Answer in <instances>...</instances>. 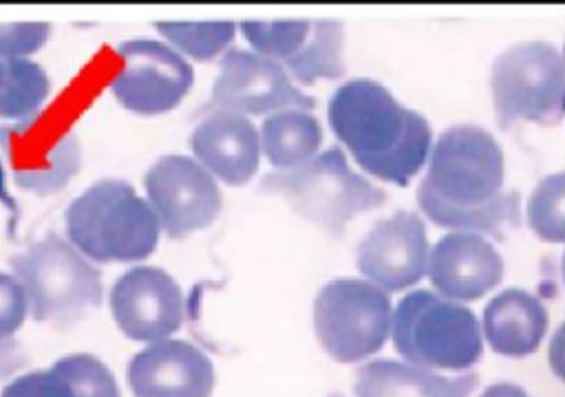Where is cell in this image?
<instances>
[{
  "instance_id": "obj_1",
  "label": "cell",
  "mask_w": 565,
  "mask_h": 397,
  "mask_svg": "<svg viewBox=\"0 0 565 397\" xmlns=\"http://www.w3.org/2000/svg\"><path fill=\"white\" fill-rule=\"evenodd\" d=\"M417 203L439 227L503 240L521 223L519 190H503V152L479 126H450L437 139Z\"/></svg>"
},
{
  "instance_id": "obj_2",
  "label": "cell",
  "mask_w": 565,
  "mask_h": 397,
  "mask_svg": "<svg viewBox=\"0 0 565 397\" xmlns=\"http://www.w3.org/2000/svg\"><path fill=\"white\" fill-rule=\"evenodd\" d=\"M329 124L362 170L395 185H406L430 152L426 117L375 79L344 82L329 99Z\"/></svg>"
},
{
  "instance_id": "obj_3",
  "label": "cell",
  "mask_w": 565,
  "mask_h": 397,
  "mask_svg": "<svg viewBox=\"0 0 565 397\" xmlns=\"http://www.w3.org/2000/svg\"><path fill=\"white\" fill-rule=\"evenodd\" d=\"M159 218L150 203L121 179H102L66 210V236L97 262L148 258L159 243Z\"/></svg>"
},
{
  "instance_id": "obj_4",
  "label": "cell",
  "mask_w": 565,
  "mask_h": 397,
  "mask_svg": "<svg viewBox=\"0 0 565 397\" xmlns=\"http://www.w3.org/2000/svg\"><path fill=\"white\" fill-rule=\"evenodd\" d=\"M260 192L285 198L296 214L333 236H342L349 221L382 207L388 198L382 187L349 168L335 146L300 168L265 174Z\"/></svg>"
},
{
  "instance_id": "obj_5",
  "label": "cell",
  "mask_w": 565,
  "mask_h": 397,
  "mask_svg": "<svg viewBox=\"0 0 565 397\" xmlns=\"http://www.w3.org/2000/svg\"><path fill=\"white\" fill-rule=\"evenodd\" d=\"M9 265L26 291L29 315L38 322L68 326L102 302L99 269L57 234L11 256Z\"/></svg>"
},
{
  "instance_id": "obj_6",
  "label": "cell",
  "mask_w": 565,
  "mask_h": 397,
  "mask_svg": "<svg viewBox=\"0 0 565 397\" xmlns=\"http://www.w3.org/2000/svg\"><path fill=\"white\" fill-rule=\"evenodd\" d=\"M391 337L395 351L415 366L466 371L483 353L475 313L433 291H411L393 309Z\"/></svg>"
},
{
  "instance_id": "obj_7",
  "label": "cell",
  "mask_w": 565,
  "mask_h": 397,
  "mask_svg": "<svg viewBox=\"0 0 565 397\" xmlns=\"http://www.w3.org/2000/svg\"><path fill=\"white\" fill-rule=\"evenodd\" d=\"M492 104L501 126H554L565 115V60L550 42H521L492 62Z\"/></svg>"
},
{
  "instance_id": "obj_8",
  "label": "cell",
  "mask_w": 565,
  "mask_h": 397,
  "mask_svg": "<svg viewBox=\"0 0 565 397\" xmlns=\"http://www.w3.org/2000/svg\"><path fill=\"white\" fill-rule=\"evenodd\" d=\"M393 324L388 293L360 278H335L313 300V331L322 351L342 364L377 353Z\"/></svg>"
},
{
  "instance_id": "obj_9",
  "label": "cell",
  "mask_w": 565,
  "mask_h": 397,
  "mask_svg": "<svg viewBox=\"0 0 565 397\" xmlns=\"http://www.w3.org/2000/svg\"><path fill=\"white\" fill-rule=\"evenodd\" d=\"M143 187L161 229L174 240L210 227L223 207L216 179L192 157L157 159L143 176Z\"/></svg>"
},
{
  "instance_id": "obj_10",
  "label": "cell",
  "mask_w": 565,
  "mask_h": 397,
  "mask_svg": "<svg viewBox=\"0 0 565 397\" xmlns=\"http://www.w3.org/2000/svg\"><path fill=\"white\" fill-rule=\"evenodd\" d=\"M117 53L124 64L110 90L124 108L137 115L168 112L192 88V66L170 44L139 37L119 44Z\"/></svg>"
},
{
  "instance_id": "obj_11",
  "label": "cell",
  "mask_w": 565,
  "mask_h": 397,
  "mask_svg": "<svg viewBox=\"0 0 565 397\" xmlns=\"http://www.w3.org/2000/svg\"><path fill=\"white\" fill-rule=\"evenodd\" d=\"M212 106L249 117L287 108L313 110L316 101L291 82V75L276 60L232 49L214 79Z\"/></svg>"
},
{
  "instance_id": "obj_12",
  "label": "cell",
  "mask_w": 565,
  "mask_h": 397,
  "mask_svg": "<svg viewBox=\"0 0 565 397\" xmlns=\"http://www.w3.org/2000/svg\"><path fill=\"white\" fill-rule=\"evenodd\" d=\"M110 313L119 331L135 342L168 340L183 324V293L168 271L132 267L110 289Z\"/></svg>"
},
{
  "instance_id": "obj_13",
  "label": "cell",
  "mask_w": 565,
  "mask_h": 397,
  "mask_svg": "<svg viewBox=\"0 0 565 397\" xmlns=\"http://www.w3.org/2000/svg\"><path fill=\"white\" fill-rule=\"evenodd\" d=\"M355 262L360 273L384 291H402L424 278L428 269V238L424 221L411 210L380 218L360 240Z\"/></svg>"
},
{
  "instance_id": "obj_14",
  "label": "cell",
  "mask_w": 565,
  "mask_h": 397,
  "mask_svg": "<svg viewBox=\"0 0 565 397\" xmlns=\"http://www.w3.org/2000/svg\"><path fill=\"white\" fill-rule=\"evenodd\" d=\"M126 379L135 397H210L212 360L185 340H159L132 355Z\"/></svg>"
},
{
  "instance_id": "obj_15",
  "label": "cell",
  "mask_w": 565,
  "mask_h": 397,
  "mask_svg": "<svg viewBox=\"0 0 565 397\" xmlns=\"http://www.w3.org/2000/svg\"><path fill=\"white\" fill-rule=\"evenodd\" d=\"M433 287L448 300H477L503 278V260L479 234L452 232L437 240L426 269Z\"/></svg>"
},
{
  "instance_id": "obj_16",
  "label": "cell",
  "mask_w": 565,
  "mask_h": 397,
  "mask_svg": "<svg viewBox=\"0 0 565 397\" xmlns=\"http://www.w3.org/2000/svg\"><path fill=\"white\" fill-rule=\"evenodd\" d=\"M194 159L227 185H245L260 163V132L249 117L214 108L190 137Z\"/></svg>"
},
{
  "instance_id": "obj_17",
  "label": "cell",
  "mask_w": 565,
  "mask_h": 397,
  "mask_svg": "<svg viewBox=\"0 0 565 397\" xmlns=\"http://www.w3.org/2000/svg\"><path fill=\"white\" fill-rule=\"evenodd\" d=\"M545 304L525 289H505L483 309V335L490 348L505 357L534 353L547 333Z\"/></svg>"
},
{
  "instance_id": "obj_18",
  "label": "cell",
  "mask_w": 565,
  "mask_h": 397,
  "mask_svg": "<svg viewBox=\"0 0 565 397\" xmlns=\"http://www.w3.org/2000/svg\"><path fill=\"white\" fill-rule=\"evenodd\" d=\"M477 373L444 377L408 362L371 360L355 373V397H470Z\"/></svg>"
},
{
  "instance_id": "obj_19",
  "label": "cell",
  "mask_w": 565,
  "mask_h": 397,
  "mask_svg": "<svg viewBox=\"0 0 565 397\" xmlns=\"http://www.w3.org/2000/svg\"><path fill=\"white\" fill-rule=\"evenodd\" d=\"M322 143L320 121L311 110L287 108L265 117L260 150L278 170H294L311 161Z\"/></svg>"
},
{
  "instance_id": "obj_20",
  "label": "cell",
  "mask_w": 565,
  "mask_h": 397,
  "mask_svg": "<svg viewBox=\"0 0 565 397\" xmlns=\"http://www.w3.org/2000/svg\"><path fill=\"white\" fill-rule=\"evenodd\" d=\"M344 29L340 20L313 18L311 35L305 49L285 66L300 84L316 79H335L344 75Z\"/></svg>"
},
{
  "instance_id": "obj_21",
  "label": "cell",
  "mask_w": 565,
  "mask_h": 397,
  "mask_svg": "<svg viewBox=\"0 0 565 397\" xmlns=\"http://www.w3.org/2000/svg\"><path fill=\"white\" fill-rule=\"evenodd\" d=\"M49 77L44 68L26 57L0 60V117L29 119L49 97Z\"/></svg>"
},
{
  "instance_id": "obj_22",
  "label": "cell",
  "mask_w": 565,
  "mask_h": 397,
  "mask_svg": "<svg viewBox=\"0 0 565 397\" xmlns=\"http://www.w3.org/2000/svg\"><path fill=\"white\" fill-rule=\"evenodd\" d=\"M157 31L181 53L207 62L221 55L236 35V24L230 20L214 22H157Z\"/></svg>"
},
{
  "instance_id": "obj_23",
  "label": "cell",
  "mask_w": 565,
  "mask_h": 397,
  "mask_svg": "<svg viewBox=\"0 0 565 397\" xmlns=\"http://www.w3.org/2000/svg\"><path fill=\"white\" fill-rule=\"evenodd\" d=\"M527 223L545 243H565V172L543 176L527 203Z\"/></svg>"
},
{
  "instance_id": "obj_24",
  "label": "cell",
  "mask_w": 565,
  "mask_h": 397,
  "mask_svg": "<svg viewBox=\"0 0 565 397\" xmlns=\"http://www.w3.org/2000/svg\"><path fill=\"white\" fill-rule=\"evenodd\" d=\"M73 388V397H121L110 368L90 353H71L51 364Z\"/></svg>"
},
{
  "instance_id": "obj_25",
  "label": "cell",
  "mask_w": 565,
  "mask_h": 397,
  "mask_svg": "<svg viewBox=\"0 0 565 397\" xmlns=\"http://www.w3.org/2000/svg\"><path fill=\"white\" fill-rule=\"evenodd\" d=\"M79 170V143L73 132L64 135L46 157V168L38 172H13L20 187L35 194H53Z\"/></svg>"
},
{
  "instance_id": "obj_26",
  "label": "cell",
  "mask_w": 565,
  "mask_h": 397,
  "mask_svg": "<svg viewBox=\"0 0 565 397\" xmlns=\"http://www.w3.org/2000/svg\"><path fill=\"white\" fill-rule=\"evenodd\" d=\"M0 397H73V388L53 366H49L46 371H31L11 379Z\"/></svg>"
},
{
  "instance_id": "obj_27",
  "label": "cell",
  "mask_w": 565,
  "mask_h": 397,
  "mask_svg": "<svg viewBox=\"0 0 565 397\" xmlns=\"http://www.w3.org/2000/svg\"><path fill=\"white\" fill-rule=\"evenodd\" d=\"M49 33L51 26L44 22L0 24V60H22L35 53L42 49Z\"/></svg>"
},
{
  "instance_id": "obj_28",
  "label": "cell",
  "mask_w": 565,
  "mask_h": 397,
  "mask_svg": "<svg viewBox=\"0 0 565 397\" xmlns=\"http://www.w3.org/2000/svg\"><path fill=\"white\" fill-rule=\"evenodd\" d=\"M29 315V300L22 282L13 273L0 271V340L18 333Z\"/></svg>"
},
{
  "instance_id": "obj_29",
  "label": "cell",
  "mask_w": 565,
  "mask_h": 397,
  "mask_svg": "<svg viewBox=\"0 0 565 397\" xmlns=\"http://www.w3.org/2000/svg\"><path fill=\"white\" fill-rule=\"evenodd\" d=\"M26 362V355L18 340H0V382L15 375Z\"/></svg>"
},
{
  "instance_id": "obj_30",
  "label": "cell",
  "mask_w": 565,
  "mask_h": 397,
  "mask_svg": "<svg viewBox=\"0 0 565 397\" xmlns=\"http://www.w3.org/2000/svg\"><path fill=\"white\" fill-rule=\"evenodd\" d=\"M547 362L552 373L565 382V322H561V326L554 331L550 346H547Z\"/></svg>"
},
{
  "instance_id": "obj_31",
  "label": "cell",
  "mask_w": 565,
  "mask_h": 397,
  "mask_svg": "<svg viewBox=\"0 0 565 397\" xmlns=\"http://www.w3.org/2000/svg\"><path fill=\"white\" fill-rule=\"evenodd\" d=\"M479 397H530V393L516 384L499 382V384L488 386Z\"/></svg>"
}]
</instances>
